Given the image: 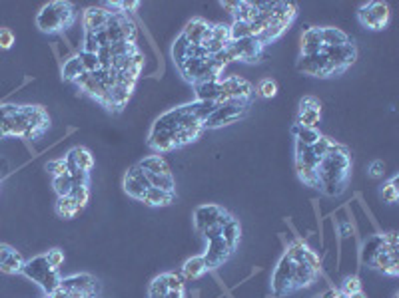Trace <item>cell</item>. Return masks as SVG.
<instances>
[{
  "mask_svg": "<svg viewBox=\"0 0 399 298\" xmlns=\"http://www.w3.org/2000/svg\"><path fill=\"white\" fill-rule=\"evenodd\" d=\"M174 199H176V193H168V191H162V189L150 187L146 191V195L142 197L140 203L148 205V207H168L170 203H174Z\"/></svg>",
  "mask_w": 399,
  "mask_h": 298,
  "instance_id": "26",
  "label": "cell"
},
{
  "mask_svg": "<svg viewBox=\"0 0 399 298\" xmlns=\"http://www.w3.org/2000/svg\"><path fill=\"white\" fill-rule=\"evenodd\" d=\"M271 292L273 297H285L294 292V259L288 253H283L271 274Z\"/></svg>",
  "mask_w": 399,
  "mask_h": 298,
  "instance_id": "11",
  "label": "cell"
},
{
  "mask_svg": "<svg viewBox=\"0 0 399 298\" xmlns=\"http://www.w3.org/2000/svg\"><path fill=\"white\" fill-rule=\"evenodd\" d=\"M138 167L144 169V171H148V173H156V175H172L170 171V165L168 162L162 157V155H150V157H146V159H142L138 163Z\"/></svg>",
  "mask_w": 399,
  "mask_h": 298,
  "instance_id": "27",
  "label": "cell"
},
{
  "mask_svg": "<svg viewBox=\"0 0 399 298\" xmlns=\"http://www.w3.org/2000/svg\"><path fill=\"white\" fill-rule=\"evenodd\" d=\"M351 42V38L339 30V28H332V26H325L322 28V44L323 46H339V44H348Z\"/></svg>",
  "mask_w": 399,
  "mask_h": 298,
  "instance_id": "31",
  "label": "cell"
},
{
  "mask_svg": "<svg viewBox=\"0 0 399 298\" xmlns=\"http://www.w3.org/2000/svg\"><path fill=\"white\" fill-rule=\"evenodd\" d=\"M322 48V28H318V26H309V28H306V32L302 34V54H304V56L318 54Z\"/></svg>",
  "mask_w": 399,
  "mask_h": 298,
  "instance_id": "24",
  "label": "cell"
},
{
  "mask_svg": "<svg viewBox=\"0 0 399 298\" xmlns=\"http://www.w3.org/2000/svg\"><path fill=\"white\" fill-rule=\"evenodd\" d=\"M398 233H387V245L372 261V269H375L377 273L386 274V276H398L399 274V262H398Z\"/></svg>",
  "mask_w": 399,
  "mask_h": 298,
  "instance_id": "9",
  "label": "cell"
},
{
  "mask_svg": "<svg viewBox=\"0 0 399 298\" xmlns=\"http://www.w3.org/2000/svg\"><path fill=\"white\" fill-rule=\"evenodd\" d=\"M50 127V115L42 106L0 104V137L40 139Z\"/></svg>",
  "mask_w": 399,
  "mask_h": 298,
  "instance_id": "2",
  "label": "cell"
},
{
  "mask_svg": "<svg viewBox=\"0 0 399 298\" xmlns=\"http://www.w3.org/2000/svg\"><path fill=\"white\" fill-rule=\"evenodd\" d=\"M46 298H50V297H46Z\"/></svg>",
  "mask_w": 399,
  "mask_h": 298,
  "instance_id": "48",
  "label": "cell"
},
{
  "mask_svg": "<svg viewBox=\"0 0 399 298\" xmlns=\"http://www.w3.org/2000/svg\"><path fill=\"white\" fill-rule=\"evenodd\" d=\"M82 74H86V72H84L82 64L78 60V56H72V58H68V60L62 64V80H65V82H72V84H74Z\"/></svg>",
  "mask_w": 399,
  "mask_h": 298,
  "instance_id": "32",
  "label": "cell"
},
{
  "mask_svg": "<svg viewBox=\"0 0 399 298\" xmlns=\"http://www.w3.org/2000/svg\"><path fill=\"white\" fill-rule=\"evenodd\" d=\"M44 257H46V261L52 269H56V271L65 264V250H60V248H50L48 253H44Z\"/></svg>",
  "mask_w": 399,
  "mask_h": 298,
  "instance_id": "40",
  "label": "cell"
},
{
  "mask_svg": "<svg viewBox=\"0 0 399 298\" xmlns=\"http://www.w3.org/2000/svg\"><path fill=\"white\" fill-rule=\"evenodd\" d=\"M166 298H186V286H182V288H172V290H168Z\"/></svg>",
  "mask_w": 399,
  "mask_h": 298,
  "instance_id": "44",
  "label": "cell"
},
{
  "mask_svg": "<svg viewBox=\"0 0 399 298\" xmlns=\"http://www.w3.org/2000/svg\"><path fill=\"white\" fill-rule=\"evenodd\" d=\"M206 273L208 267L202 255L188 259V261L184 262V267H182V278H186V281H198V278H202Z\"/></svg>",
  "mask_w": 399,
  "mask_h": 298,
  "instance_id": "25",
  "label": "cell"
},
{
  "mask_svg": "<svg viewBox=\"0 0 399 298\" xmlns=\"http://www.w3.org/2000/svg\"><path fill=\"white\" fill-rule=\"evenodd\" d=\"M168 285H166V274L162 273L160 276H156L154 281L148 286V298H166Z\"/></svg>",
  "mask_w": 399,
  "mask_h": 298,
  "instance_id": "35",
  "label": "cell"
},
{
  "mask_svg": "<svg viewBox=\"0 0 399 298\" xmlns=\"http://www.w3.org/2000/svg\"><path fill=\"white\" fill-rule=\"evenodd\" d=\"M52 187H54V191H56L58 197H66V195H70V191L74 187L72 185V177H70V173L52 177Z\"/></svg>",
  "mask_w": 399,
  "mask_h": 298,
  "instance_id": "34",
  "label": "cell"
},
{
  "mask_svg": "<svg viewBox=\"0 0 399 298\" xmlns=\"http://www.w3.org/2000/svg\"><path fill=\"white\" fill-rule=\"evenodd\" d=\"M204 132V122L194 113V104H184L162 113L148 134V148L158 155L184 148L196 141Z\"/></svg>",
  "mask_w": 399,
  "mask_h": 298,
  "instance_id": "1",
  "label": "cell"
},
{
  "mask_svg": "<svg viewBox=\"0 0 399 298\" xmlns=\"http://www.w3.org/2000/svg\"><path fill=\"white\" fill-rule=\"evenodd\" d=\"M228 54L230 58L238 62H259L264 56V46L258 38H244V40H232L228 44Z\"/></svg>",
  "mask_w": 399,
  "mask_h": 298,
  "instance_id": "13",
  "label": "cell"
},
{
  "mask_svg": "<svg viewBox=\"0 0 399 298\" xmlns=\"http://www.w3.org/2000/svg\"><path fill=\"white\" fill-rule=\"evenodd\" d=\"M367 173H370V177H374V179H379V177H384V173H386V163L379 162V159H375V162L370 163V167H367Z\"/></svg>",
  "mask_w": 399,
  "mask_h": 298,
  "instance_id": "43",
  "label": "cell"
},
{
  "mask_svg": "<svg viewBox=\"0 0 399 298\" xmlns=\"http://www.w3.org/2000/svg\"><path fill=\"white\" fill-rule=\"evenodd\" d=\"M204 236H206L208 241V248L202 257H204V261H206L208 271H210V269H218V267H222L224 262L232 257L234 250L228 247V243L224 241L219 223L216 225V227H212V229H208Z\"/></svg>",
  "mask_w": 399,
  "mask_h": 298,
  "instance_id": "7",
  "label": "cell"
},
{
  "mask_svg": "<svg viewBox=\"0 0 399 298\" xmlns=\"http://www.w3.org/2000/svg\"><path fill=\"white\" fill-rule=\"evenodd\" d=\"M212 28H214V24L206 22L204 18H192L186 24V28H184L182 36L186 38L190 44H194V46H204L212 38Z\"/></svg>",
  "mask_w": 399,
  "mask_h": 298,
  "instance_id": "19",
  "label": "cell"
},
{
  "mask_svg": "<svg viewBox=\"0 0 399 298\" xmlns=\"http://www.w3.org/2000/svg\"><path fill=\"white\" fill-rule=\"evenodd\" d=\"M22 274H25L28 281L36 283L44 290L46 297H50L52 292H56V288L60 286V274H58L56 269H52L50 264H48L44 255H39V257L26 261Z\"/></svg>",
  "mask_w": 399,
  "mask_h": 298,
  "instance_id": "5",
  "label": "cell"
},
{
  "mask_svg": "<svg viewBox=\"0 0 399 298\" xmlns=\"http://www.w3.org/2000/svg\"><path fill=\"white\" fill-rule=\"evenodd\" d=\"M256 90L254 86L240 78V76H219V99L218 101H226V99H245L252 101L254 99Z\"/></svg>",
  "mask_w": 399,
  "mask_h": 298,
  "instance_id": "12",
  "label": "cell"
},
{
  "mask_svg": "<svg viewBox=\"0 0 399 298\" xmlns=\"http://www.w3.org/2000/svg\"><path fill=\"white\" fill-rule=\"evenodd\" d=\"M318 298H346L341 292H339V288H330V290H325L322 297Z\"/></svg>",
  "mask_w": 399,
  "mask_h": 298,
  "instance_id": "45",
  "label": "cell"
},
{
  "mask_svg": "<svg viewBox=\"0 0 399 298\" xmlns=\"http://www.w3.org/2000/svg\"><path fill=\"white\" fill-rule=\"evenodd\" d=\"M254 90H256V94H258L259 98L271 99L278 96V82L271 80V78H264V80H259L258 86L254 87Z\"/></svg>",
  "mask_w": 399,
  "mask_h": 298,
  "instance_id": "33",
  "label": "cell"
},
{
  "mask_svg": "<svg viewBox=\"0 0 399 298\" xmlns=\"http://www.w3.org/2000/svg\"><path fill=\"white\" fill-rule=\"evenodd\" d=\"M360 290H363V288H361V281L358 276H346L344 283H341V288H339V292H341L344 297H349V295L360 292Z\"/></svg>",
  "mask_w": 399,
  "mask_h": 298,
  "instance_id": "39",
  "label": "cell"
},
{
  "mask_svg": "<svg viewBox=\"0 0 399 298\" xmlns=\"http://www.w3.org/2000/svg\"><path fill=\"white\" fill-rule=\"evenodd\" d=\"M56 215L60 217V219H74L78 213L82 211L80 207H78V203L74 199L70 197V195H66V197H58L56 199Z\"/></svg>",
  "mask_w": 399,
  "mask_h": 298,
  "instance_id": "29",
  "label": "cell"
},
{
  "mask_svg": "<svg viewBox=\"0 0 399 298\" xmlns=\"http://www.w3.org/2000/svg\"><path fill=\"white\" fill-rule=\"evenodd\" d=\"M16 42V36L11 28H0V50H11Z\"/></svg>",
  "mask_w": 399,
  "mask_h": 298,
  "instance_id": "41",
  "label": "cell"
},
{
  "mask_svg": "<svg viewBox=\"0 0 399 298\" xmlns=\"http://www.w3.org/2000/svg\"><path fill=\"white\" fill-rule=\"evenodd\" d=\"M322 120V104L320 99L313 98V96H306V98L299 101V112H297V125H304V127H316Z\"/></svg>",
  "mask_w": 399,
  "mask_h": 298,
  "instance_id": "18",
  "label": "cell"
},
{
  "mask_svg": "<svg viewBox=\"0 0 399 298\" xmlns=\"http://www.w3.org/2000/svg\"><path fill=\"white\" fill-rule=\"evenodd\" d=\"M381 199H384L386 203H389V205L398 203V199H399L398 177H391V179L387 181L386 185L381 187Z\"/></svg>",
  "mask_w": 399,
  "mask_h": 298,
  "instance_id": "37",
  "label": "cell"
},
{
  "mask_svg": "<svg viewBox=\"0 0 399 298\" xmlns=\"http://www.w3.org/2000/svg\"><path fill=\"white\" fill-rule=\"evenodd\" d=\"M76 56L86 74H92V72L100 70V62H98V56H96V54H90V52H84V50H82V52H78Z\"/></svg>",
  "mask_w": 399,
  "mask_h": 298,
  "instance_id": "36",
  "label": "cell"
},
{
  "mask_svg": "<svg viewBox=\"0 0 399 298\" xmlns=\"http://www.w3.org/2000/svg\"><path fill=\"white\" fill-rule=\"evenodd\" d=\"M297 70L302 74L313 76V78H332L334 72H332V66L327 62V58L323 56L322 52L318 54H309V56H299L297 60Z\"/></svg>",
  "mask_w": 399,
  "mask_h": 298,
  "instance_id": "14",
  "label": "cell"
},
{
  "mask_svg": "<svg viewBox=\"0 0 399 298\" xmlns=\"http://www.w3.org/2000/svg\"><path fill=\"white\" fill-rule=\"evenodd\" d=\"M196 99L200 101H218L219 99V78L196 84Z\"/></svg>",
  "mask_w": 399,
  "mask_h": 298,
  "instance_id": "28",
  "label": "cell"
},
{
  "mask_svg": "<svg viewBox=\"0 0 399 298\" xmlns=\"http://www.w3.org/2000/svg\"><path fill=\"white\" fill-rule=\"evenodd\" d=\"M0 179H2V171H0Z\"/></svg>",
  "mask_w": 399,
  "mask_h": 298,
  "instance_id": "47",
  "label": "cell"
},
{
  "mask_svg": "<svg viewBox=\"0 0 399 298\" xmlns=\"http://www.w3.org/2000/svg\"><path fill=\"white\" fill-rule=\"evenodd\" d=\"M216 110L212 112V115L204 122V129L210 127H222V125H230L234 122H238L240 118H244L248 113V108L252 101L245 99H226V101H216Z\"/></svg>",
  "mask_w": 399,
  "mask_h": 298,
  "instance_id": "6",
  "label": "cell"
},
{
  "mask_svg": "<svg viewBox=\"0 0 399 298\" xmlns=\"http://www.w3.org/2000/svg\"><path fill=\"white\" fill-rule=\"evenodd\" d=\"M25 262V257L20 255V250H16L6 243H0V273L22 274Z\"/></svg>",
  "mask_w": 399,
  "mask_h": 298,
  "instance_id": "20",
  "label": "cell"
},
{
  "mask_svg": "<svg viewBox=\"0 0 399 298\" xmlns=\"http://www.w3.org/2000/svg\"><path fill=\"white\" fill-rule=\"evenodd\" d=\"M70 197L74 199L78 203V207L84 211V207L88 205V201H90V185H80V187H74L72 191H70Z\"/></svg>",
  "mask_w": 399,
  "mask_h": 298,
  "instance_id": "38",
  "label": "cell"
},
{
  "mask_svg": "<svg viewBox=\"0 0 399 298\" xmlns=\"http://www.w3.org/2000/svg\"><path fill=\"white\" fill-rule=\"evenodd\" d=\"M386 245H387V233L386 235L367 236V239L363 241V245H361V253H360L361 262L370 267V264H372V261L375 259V255H377L381 248L386 247Z\"/></svg>",
  "mask_w": 399,
  "mask_h": 298,
  "instance_id": "23",
  "label": "cell"
},
{
  "mask_svg": "<svg viewBox=\"0 0 399 298\" xmlns=\"http://www.w3.org/2000/svg\"><path fill=\"white\" fill-rule=\"evenodd\" d=\"M58 288H62L66 292H82V295H92V297L100 295V286L90 274H72L68 278H60Z\"/></svg>",
  "mask_w": 399,
  "mask_h": 298,
  "instance_id": "16",
  "label": "cell"
},
{
  "mask_svg": "<svg viewBox=\"0 0 399 298\" xmlns=\"http://www.w3.org/2000/svg\"><path fill=\"white\" fill-rule=\"evenodd\" d=\"M46 171H50L52 177H58V175L68 173V167H66L65 157L54 159V162H48V165H46Z\"/></svg>",
  "mask_w": 399,
  "mask_h": 298,
  "instance_id": "42",
  "label": "cell"
},
{
  "mask_svg": "<svg viewBox=\"0 0 399 298\" xmlns=\"http://www.w3.org/2000/svg\"><path fill=\"white\" fill-rule=\"evenodd\" d=\"M226 215V209L214 205V203H208V205H200L196 211H194V227L200 235H204L208 229L216 227L219 223V219Z\"/></svg>",
  "mask_w": 399,
  "mask_h": 298,
  "instance_id": "15",
  "label": "cell"
},
{
  "mask_svg": "<svg viewBox=\"0 0 399 298\" xmlns=\"http://www.w3.org/2000/svg\"><path fill=\"white\" fill-rule=\"evenodd\" d=\"M349 175H351V155L348 148L334 143V148L330 149V153L316 169L318 177L316 187L327 197H337L348 189Z\"/></svg>",
  "mask_w": 399,
  "mask_h": 298,
  "instance_id": "3",
  "label": "cell"
},
{
  "mask_svg": "<svg viewBox=\"0 0 399 298\" xmlns=\"http://www.w3.org/2000/svg\"><path fill=\"white\" fill-rule=\"evenodd\" d=\"M148 189H150V183H148L144 171L138 167V163L132 165L128 171H126V175H124V191H126L132 199L142 201V197L146 195Z\"/></svg>",
  "mask_w": 399,
  "mask_h": 298,
  "instance_id": "17",
  "label": "cell"
},
{
  "mask_svg": "<svg viewBox=\"0 0 399 298\" xmlns=\"http://www.w3.org/2000/svg\"><path fill=\"white\" fill-rule=\"evenodd\" d=\"M389 18H391V10H389V4L387 2H365L358 8V20L363 28H370V30H384L389 24Z\"/></svg>",
  "mask_w": 399,
  "mask_h": 298,
  "instance_id": "8",
  "label": "cell"
},
{
  "mask_svg": "<svg viewBox=\"0 0 399 298\" xmlns=\"http://www.w3.org/2000/svg\"><path fill=\"white\" fill-rule=\"evenodd\" d=\"M76 6L66 0H52L36 14V28L44 34H60L76 20Z\"/></svg>",
  "mask_w": 399,
  "mask_h": 298,
  "instance_id": "4",
  "label": "cell"
},
{
  "mask_svg": "<svg viewBox=\"0 0 399 298\" xmlns=\"http://www.w3.org/2000/svg\"><path fill=\"white\" fill-rule=\"evenodd\" d=\"M346 298H365V295H363V290H360V292H353V295H349Z\"/></svg>",
  "mask_w": 399,
  "mask_h": 298,
  "instance_id": "46",
  "label": "cell"
},
{
  "mask_svg": "<svg viewBox=\"0 0 399 298\" xmlns=\"http://www.w3.org/2000/svg\"><path fill=\"white\" fill-rule=\"evenodd\" d=\"M65 162L68 171H84V173H90L92 167H94V155L90 153V149L72 148L65 155Z\"/></svg>",
  "mask_w": 399,
  "mask_h": 298,
  "instance_id": "21",
  "label": "cell"
},
{
  "mask_svg": "<svg viewBox=\"0 0 399 298\" xmlns=\"http://www.w3.org/2000/svg\"><path fill=\"white\" fill-rule=\"evenodd\" d=\"M320 52L327 58L334 76L344 74L349 66L358 60V48H356L353 40L348 42V44H339V46H323Z\"/></svg>",
  "mask_w": 399,
  "mask_h": 298,
  "instance_id": "10",
  "label": "cell"
},
{
  "mask_svg": "<svg viewBox=\"0 0 399 298\" xmlns=\"http://www.w3.org/2000/svg\"><path fill=\"white\" fill-rule=\"evenodd\" d=\"M112 13L106 10L104 6H90L84 10V16H82V24H84V32H98L102 30L104 26L108 24Z\"/></svg>",
  "mask_w": 399,
  "mask_h": 298,
  "instance_id": "22",
  "label": "cell"
},
{
  "mask_svg": "<svg viewBox=\"0 0 399 298\" xmlns=\"http://www.w3.org/2000/svg\"><path fill=\"white\" fill-rule=\"evenodd\" d=\"M292 134L296 137V143L308 146V148H311V146L322 137V134H320L316 127H304V125L297 124H294V127H292Z\"/></svg>",
  "mask_w": 399,
  "mask_h": 298,
  "instance_id": "30",
  "label": "cell"
}]
</instances>
